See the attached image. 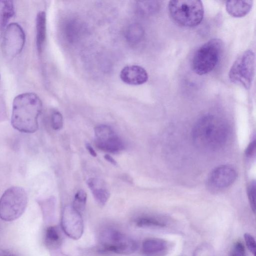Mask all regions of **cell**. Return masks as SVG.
I'll list each match as a JSON object with an SVG mask.
<instances>
[{"instance_id":"obj_5","label":"cell","mask_w":256,"mask_h":256,"mask_svg":"<svg viewBox=\"0 0 256 256\" xmlns=\"http://www.w3.org/2000/svg\"><path fill=\"white\" fill-rule=\"evenodd\" d=\"M223 47L222 42L218 38L210 40L200 47L192 59L194 72L204 75L212 72L220 61Z\"/></svg>"},{"instance_id":"obj_13","label":"cell","mask_w":256,"mask_h":256,"mask_svg":"<svg viewBox=\"0 0 256 256\" xmlns=\"http://www.w3.org/2000/svg\"><path fill=\"white\" fill-rule=\"evenodd\" d=\"M62 232V228L58 226H50L46 230L44 243L52 256H61L60 248L63 242Z\"/></svg>"},{"instance_id":"obj_12","label":"cell","mask_w":256,"mask_h":256,"mask_svg":"<svg viewBox=\"0 0 256 256\" xmlns=\"http://www.w3.org/2000/svg\"><path fill=\"white\" fill-rule=\"evenodd\" d=\"M120 78L126 84L137 86L142 84L148 80V74L142 67L131 65L122 68L120 73Z\"/></svg>"},{"instance_id":"obj_7","label":"cell","mask_w":256,"mask_h":256,"mask_svg":"<svg viewBox=\"0 0 256 256\" xmlns=\"http://www.w3.org/2000/svg\"><path fill=\"white\" fill-rule=\"evenodd\" d=\"M255 70V54L251 50L241 54L232 66L228 73L230 80L246 89L252 85Z\"/></svg>"},{"instance_id":"obj_3","label":"cell","mask_w":256,"mask_h":256,"mask_svg":"<svg viewBox=\"0 0 256 256\" xmlns=\"http://www.w3.org/2000/svg\"><path fill=\"white\" fill-rule=\"evenodd\" d=\"M136 240L112 227L103 228L98 236V250L103 253L130 254L136 250Z\"/></svg>"},{"instance_id":"obj_17","label":"cell","mask_w":256,"mask_h":256,"mask_svg":"<svg viewBox=\"0 0 256 256\" xmlns=\"http://www.w3.org/2000/svg\"><path fill=\"white\" fill-rule=\"evenodd\" d=\"M36 44L38 50L40 52L46 38V14L40 12L36 18Z\"/></svg>"},{"instance_id":"obj_10","label":"cell","mask_w":256,"mask_h":256,"mask_svg":"<svg viewBox=\"0 0 256 256\" xmlns=\"http://www.w3.org/2000/svg\"><path fill=\"white\" fill-rule=\"evenodd\" d=\"M96 144L102 150L116 153L124 148L122 140L108 126L100 124L94 128Z\"/></svg>"},{"instance_id":"obj_8","label":"cell","mask_w":256,"mask_h":256,"mask_svg":"<svg viewBox=\"0 0 256 256\" xmlns=\"http://www.w3.org/2000/svg\"><path fill=\"white\" fill-rule=\"evenodd\" d=\"M26 36L22 28L17 23L8 24L4 30L2 40V48L4 55L13 58L22 50Z\"/></svg>"},{"instance_id":"obj_15","label":"cell","mask_w":256,"mask_h":256,"mask_svg":"<svg viewBox=\"0 0 256 256\" xmlns=\"http://www.w3.org/2000/svg\"><path fill=\"white\" fill-rule=\"evenodd\" d=\"M87 184L97 203L100 206H104L108 202L110 193L104 187L102 182L96 178L88 180Z\"/></svg>"},{"instance_id":"obj_2","label":"cell","mask_w":256,"mask_h":256,"mask_svg":"<svg viewBox=\"0 0 256 256\" xmlns=\"http://www.w3.org/2000/svg\"><path fill=\"white\" fill-rule=\"evenodd\" d=\"M42 108L40 99L34 93L26 92L17 96L12 104V126L20 132H36L38 129V118Z\"/></svg>"},{"instance_id":"obj_14","label":"cell","mask_w":256,"mask_h":256,"mask_svg":"<svg viewBox=\"0 0 256 256\" xmlns=\"http://www.w3.org/2000/svg\"><path fill=\"white\" fill-rule=\"evenodd\" d=\"M168 250V242L163 239L150 238L142 243V250L145 256H163Z\"/></svg>"},{"instance_id":"obj_28","label":"cell","mask_w":256,"mask_h":256,"mask_svg":"<svg viewBox=\"0 0 256 256\" xmlns=\"http://www.w3.org/2000/svg\"><path fill=\"white\" fill-rule=\"evenodd\" d=\"M256 142L254 140L248 146L246 150V154L247 156H251L255 153Z\"/></svg>"},{"instance_id":"obj_1","label":"cell","mask_w":256,"mask_h":256,"mask_svg":"<svg viewBox=\"0 0 256 256\" xmlns=\"http://www.w3.org/2000/svg\"><path fill=\"white\" fill-rule=\"evenodd\" d=\"M228 136L226 122L221 118L212 115L201 118L194 124L192 138L194 144L206 150L219 149L226 143Z\"/></svg>"},{"instance_id":"obj_30","label":"cell","mask_w":256,"mask_h":256,"mask_svg":"<svg viewBox=\"0 0 256 256\" xmlns=\"http://www.w3.org/2000/svg\"><path fill=\"white\" fill-rule=\"evenodd\" d=\"M104 159L114 166L117 164L116 161L110 154H106L104 156Z\"/></svg>"},{"instance_id":"obj_23","label":"cell","mask_w":256,"mask_h":256,"mask_svg":"<svg viewBox=\"0 0 256 256\" xmlns=\"http://www.w3.org/2000/svg\"><path fill=\"white\" fill-rule=\"evenodd\" d=\"M86 192L82 190H80L76 194L72 206L82 214L86 208Z\"/></svg>"},{"instance_id":"obj_16","label":"cell","mask_w":256,"mask_h":256,"mask_svg":"<svg viewBox=\"0 0 256 256\" xmlns=\"http://www.w3.org/2000/svg\"><path fill=\"white\" fill-rule=\"evenodd\" d=\"M253 4L252 0H230L226 2L227 12L232 16L242 18L246 16L251 10Z\"/></svg>"},{"instance_id":"obj_11","label":"cell","mask_w":256,"mask_h":256,"mask_svg":"<svg viewBox=\"0 0 256 256\" xmlns=\"http://www.w3.org/2000/svg\"><path fill=\"white\" fill-rule=\"evenodd\" d=\"M236 172L232 166L222 165L215 168L210 174L208 186L214 191H219L230 186L235 181Z\"/></svg>"},{"instance_id":"obj_22","label":"cell","mask_w":256,"mask_h":256,"mask_svg":"<svg viewBox=\"0 0 256 256\" xmlns=\"http://www.w3.org/2000/svg\"><path fill=\"white\" fill-rule=\"evenodd\" d=\"M158 8L156 1H137L136 8L138 14L146 16L155 12Z\"/></svg>"},{"instance_id":"obj_21","label":"cell","mask_w":256,"mask_h":256,"mask_svg":"<svg viewBox=\"0 0 256 256\" xmlns=\"http://www.w3.org/2000/svg\"><path fill=\"white\" fill-rule=\"evenodd\" d=\"M134 222L138 227H164L166 222L159 218L150 216H142L135 219Z\"/></svg>"},{"instance_id":"obj_19","label":"cell","mask_w":256,"mask_h":256,"mask_svg":"<svg viewBox=\"0 0 256 256\" xmlns=\"http://www.w3.org/2000/svg\"><path fill=\"white\" fill-rule=\"evenodd\" d=\"M0 4V28H4L8 20L14 14V7L11 0L1 1Z\"/></svg>"},{"instance_id":"obj_29","label":"cell","mask_w":256,"mask_h":256,"mask_svg":"<svg viewBox=\"0 0 256 256\" xmlns=\"http://www.w3.org/2000/svg\"><path fill=\"white\" fill-rule=\"evenodd\" d=\"M86 149L88 150V152L90 154L91 156H92L94 157H96L97 156L96 152L94 150L91 144H90L88 143H86Z\"/></svg>"},{"instance_id":"obj_25","label":"cell","mask_w":256,"mask_h":256,"mask_svg":"<svg viewBox=\"0 0 256 256\" xmlns=\"http://www.w3.org/2000/svg\"><path fill=\"white\" fill-rule=\"evenodd\" d=\"M247 194L250 204L253 212L255 213L256 211V184L254 182H252L248 186L247 189Z\"/></svg>"},{"instance_id":"obj_20","label":"cell","mask_w":256,"mask_h":256,"mask_svg":"<svg viewBox=\"0 0 256 256\" xmlns=\"http://www.w3.org/2000/svg\"><path fill=\"white\" fill-rule=\"evenodd\" d=\"M82 24L76 20L68 22L65 26V34L68 40L71 42L77 40L82 30Z\"/></svg>"},{"instance_id":"obj_6","label":"cell","mask_w":256,"mask_h":256,"mask_svg":"<svg viewBox=\"0 0 256 256\" xmlns=\"http://www.w3.org/2000/svg\"><path fill=\"white\" fill-rule=\"evenodd\" d=\"M28 202V194L24 188H9L0 198V218L6 222L17 220L24 212Z\"/></svg>"},{"instance_id":"obj_26","label":"cell","mask_w":256,"mask_h":256,"mask_svg":"<svg viewBox=\"0 0 256 256\" xmlns=\"http://www.w3.org/2000/svg\"><path fill=\"white\" fill-rule=\"evenodd\" d=\"M244 238L248 248L254 256H256V246L254 238L250 234L246 233L244 234Z\"/></svg>"},{"instance_id":"obj_27","label":"cell","mask_w":256,"mask_h":256,"mask_svg":"<svg viewBox=\"0 0 256 256\" xmlns=\"http://www.w3.org/2000/svg\"><path fill=\"white\" fill-rule=\"evenodd\" d=\"M231 256H245L244 247L241 242H238L236 243L233 248Z\"/></svg>"},{"instance_id":"obj_18","label":"cell","mask_w":256,"mask_h":256,"mask_svg":"<svg viewBox=\"0 0 256 256\" xmlns=\"http://www.w3.org/2000/svg\"><path fill=\"white\" fill-rule=\"evenodd\" d=\"M144 36L142 27L138 23L130 24L125 32L126 40L130 43L136 44L142 40Z\"/></svg>"},{"instance_id":"obj_31","label":"cell","mask_w":256,"mask_h":256,"mask_svg":"<svg viewBox=\"0 0 256 256\" xmlns=\"http://www.w3.org/2000/svg\"></svg>"},{"instance_id":"obj_4","label":"cell","mask_w":256,"mask_h":256,"mask_svg":"<svg viewBox=\"0 0 256 256\" xmlns=\"http://www.w3.org/2000/svg\"><path fill=\"white\" fill-rule=\"evenodd\" d=\"M168 7L172 18L183 26H196L204 18V8L201 0H170Z\"/></svg>"},{"instance_id":"obj_9","label":"cell","mask_w":256,"mask_h":256,"mask_svg":"<svg viewBox=\"0 0 256 256\" xmlns=\"http://www.w3.org/2000/svg\"><path fill=\"white\" fill-rule=\"evenodd\" d=\"M61 228L69 238L77 240L84 232V224L82 214L72 205L66 206L62 210Z\"/></svg>"},{"instance_id":"obj_24","label":"cell","mask_w":256,"mask_h":256,"mask_svg":"<svg viewBox=\"0 0 256 256\" xmlns=\"http://www.w3.org/2000/svg\"><path fill=\"white\" fill-rule=\"evenodd\" d=\"M50 122L54 130H60L63 126V118L61 113L56 110H52L50 114Z\"/></svg>"}]
</instances>
